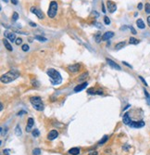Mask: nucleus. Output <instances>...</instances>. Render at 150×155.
I'll list each match as a JSON object with an SVG mask.
<instances>
[{
	"instance_id": "obj_1",
	"label": "nucleus",
	"mask_w": 150,
	"mask_h": 155,
	"mask_svg": "<svg viewBox=\"0 0 150 155\" xmlns=\"http://www.w3.org/2000/svg\"><path fill=\"white\" fill-rule=\"evenodd\" d=\"M48 77H49V80H50V82L55 85H59L61 84L62 82V77H61V75H60V73L57 70H55V69H48L47 72Z\"/></svg>"
},
{
	"instance_id": "obj_2",
	"label": "nucleus",
	"mask_w": 150,
	"mask_h": 155,
	"mask_svg": "<svg viewBox=\"0 0 150 155\" xmlns=\"http://www.w3.org/2000/svg\"><path fill=\"white\" fill-rule=\"evenodd\" d=\"M19 76H20V72L17 70H10L9 72H6L1 76V82L3 84H8L14 81L15 79H17Z\"/></svg>"
},
{
	"instance_id": "obj_3",
	"label": "nucleus",
	"mask_w": 150,
	"mask_h": 155,
	"mask_svg": "<svg viewBox=\"0 0 150 155\" xmlns=\"http://www.w3.org/2000/svg\"><path fill=\"white\" fill-rule=\"evenodd\" d=\"M30 102L36 111L41 112L44 110V104H43L42 99L40 97H32V98H30Z\"/></svg>"
},
{
	"instance_id": "obj_4",
	"label": "nucleus",
	"mask_w": 150,
	"mask_h": 155,
	"mask_svg": "<svg viewBox=\"0 0 150 155\" xmlns=\"http://www.w3.org/2000/svg\"><path fill=\"white\" fill-rule=\"evenodd\" d=\"M58 7H59V5H58L57 1H51L50 2V5H49V7H48L47 10V15L49 18L53 19L57 15Z\"/></svg>"
},
{
	"instance_id": "obj_5",
	"label": "nucleus",
	"mask_w": 150,
	"mask_h": 155,
	"mask_svg": "<svg viewBox=\"0 0 150 155\" xmlns=\"http://www.w3.org/2000/svg\"><path fill=\"white\" fill-rule=\"evenodd\" d=\"M30 11L32 13H33V14H35L36 16L38 17V19H40V20H42L44 19V14H43V12L40 10V9H38L37 7H32L30 8Z\"/></svg>"
},
{
	"instance_id": "obj_6",
	"label": "nucleus",
	"mask_w": 150,
	"mask_h": 155,
	"mask_svg": "<svg viewBox=\"0 0 150 155\" xmlns=\"http://www.w3.org/2000/svg\"><path fill=\"white\" fill-rule=\"evenodd\" d=\"M107 7H108V11L110 12V13H114V12L116 11V9H117L116 4H115L113 1H111V0H108V1H107Z\"/></svg>"
},
{
	"instance_id": "obj_7",
	"label": "nucleus",
	"mask_w": 150,
	"mask_h": 155,
	"mask_svg": "<svg viewBox=\"0 0 150 155\" xmlns=\"http://www.w3.org/2000/svg\"><path fill=\"white\" fill-rule=\"evenodd\" d=\"M58 137H59V132L57 130H51L47 135V138L49 140H54Z\"/></svg>"
},
{
	"instance_id": "obj_8",
	"label": "nucleus",
	"mask_w": 150,
	"mask_h": 155,
	"mask_svg": "<svg viewBox=\"0 0 150 155\" xmlns=\"http://www.w3.org/2000/svg\"><path fill=\"white\" fill-rule=\"evenodd\" d=\"M130 126L131 127H134V128H141L144 126V121H138V122H132L130 124Z\"/></svg>"
},
{
	"instance_id": "obj_9",
	"label": "nucleus",
	"mask_w": 150,
	"mask_h": 155,
	"mask_svg": "<svg viewBox=\"0 0 150 155\" xmlns=\"http://www.w3.org/2000/svg\"><path fill=\"white\" fill-rule=\"evenodd\" d=\"M106 60H107V62H108V64L111 68H113V69H116V70H118V71H120V66L118 65L116 62H114L112 60H110V59H106Z\"/></svg>"
},
{
	"instance_id": "obj_10",
	"label": "nucleus",
	"mask_w": 150,
	"mask_h": 155,
	"mask_svg": "<svg viewBox=\"0 0 150 155\" xmlns=\"http://www.w3.org/2000/svg\"><path fill=\"white\" fill-rule=\"evenodd\" d=\"M68 70H69L71 72H73V73H74V72H79V70H80V64L75 63V64H72V65L68 66Z\"/></svg>"
},
{
	"instance_id": "obj_11",
	"label": "nucleus",
	"mask_w": 150,
	"mask_h": 155,
	"mask_svg": "<svg viewBox=\"0 0 150 155\" xmlns=\"http://www.w3.org/2000/svg\"><path fill=\"white\" fill-rule=\"evenodd\" d=\"M114 36V33L113 32H107L105 33L102 36V40L103 41H107V40H109L110 38H112Z\"/></svg>"
},
{
	"instance_id": "obj_12",
	"label": "nucleus",
	"mask_w": 150,
	"mask_h": 155,
	"mask_svg": "<svg viewBox=\"0 0 150 155\" xmlns=\"http://www.w3.org/2000/svg\"><path fill=\"white\" fill-rule=\"evenodd\" d=\"M33 118H29L28 119V123H27V125H26V132H30L32 130V127L33 126Z\"/></svg>"
},
{
	"instance_id": "obj_13",
	"label": "nucleus",
	"mask_w": 150,
	"mask_h": 155,
	"mask_svg": "<svg viewBox=\"0 0 150 155\" xmlns=\"http://www.w3.org/2000/svg\"><path fill=\"white\" fill-rule=\"evenodd\" d=\"M88 85V84L86 83V82H84V83L81 84V85H77L75 88H74V91L75 92H80V91H82V90H84L86 86Z\"/></svg>"
},
{
	"instance_id": "obj_14",
	"label": "nucleus",
	"mask_w": 150,
	"mask_h": 155,
	"mask_svg": "<svg viewBox=\"0 0 150 155\" xmlns=\"http://www.w3.org/2000/svg\"><path fill=\"white\" fill-rule=\"evenodd\" d=\"M122 121H123V123H124V125H129L132 123V120H131L130 116H129V113H125L123 115Z\"/></svg>"
},
{
	"instance_id": "obj_15",
	"label": "nucleus",
	"mask_w": 150,
	"mask_h": 155,
	"mask_svg": "<svg viewBox=\"0 0 150 155\" xmlns=\"http://www.w3.org/2000/svg\"><path fill=\"white\" fill-rule=\"evenodd\" d=\"M10 40L11 42L15 41L16 40V35L14 34V33H8V32H5V34H4Z\"/></svg>"
},
{
	"instance_id": "obj_16",
	"label": "nucleus",
	"mask_w": 150,
	"mask_h": 155,
	"mask_svg": "<svg viewBox=\"0 0 150 155\" xmlns=\"http://www.w3.org/2000/svg\"><path fill=\"white\" fill-rule=\"evenodd\" d=\"M69 153L72 155H79L80 154V149L79 148H72L69 150Z\"/></svg>"
},
{
	"instance_id": "obj_17",
	"label": "nucleus",
	"mask_w": 150,
	"mask_h": 155,
	"mask_svg": "<svg viewBox=\"0 0 150 155\" xmlns=\"http://www.w3.org/2000/svg\"><path fill=\"white\" fill-rule=\"evenodd\" d=\"M136 25L138 26L139 29H144V27H145L143 20H141V19H138V20L136 21Z\"/></svg>"
},
{
	"instance_id": "obj_18",
	"label": "nucleus",
	"mask_w": 150,
	"mask_h": 155,
	"mask_svg": "<svg viewBox=\"0 0 150 155\" xmlns=\"http://www.w3.org/2000/svg\"><path fill=\"white\" fill-rule=\"evenodd\" d=\"M3 43H4L5 48H6L8 51H12V49H13V48H12V46L8 43V41H7V39H4V40H3Z\"/></svg>"
},
{
	"instance_id": "obj_19",
	"label": "nucleus",
	"mask_w": 150,
	"mask_h": 155,
	"mask_svg": "<svg viewBox=\"0 0 150 155\" xmlns=\"http://www.w3.org/2000/svg\"><path fill=\"white\" fill-rule=\"evenodd\" d=\"M124 46H125V42H120V43H118V44L115 46V49H116V50H120L121 48H123Z\"/></svg>"
},
{
	"instance_id": "obj_20",
	"label": "nucleus",
	"mask_w": 150,
	"mask_h": 155,
	"mask_svg": "<svg viewBox=\"0 0 150 155\" xmlns=\"http://www.w3.org/2000/svg\"><path fill=\"white\" fill-rule=\"evenodd\" d=\"M139 42L140 41L138 39H136L134 37H130V39H129V43L132 44V45H137V44H139Z\"/></svg>"
},
{
	"instance_id": "obj_21",
	"label": "nucleus",
	"mask_w": 150,
	"mask_h": 155,
	"mask_svg": "<svg viewBox=\"0 0 150 155\" xmlns=\"http://www.w3.org/2000/svg\"><path fill=\"white\" fill-rule=\"evenodd\" d=\"M15 134H16V136H18V137H20V136H21V129H20V125H17L16 126V128H15Z\"/></svg>"
},
{
	"instance_id": "obj_22",
	"label": "nucleus",
	"mask_w": 150,
	"mask_h": 155,
	"mask_svg": "<svg viewBox=\"0 0 150 155\" xmlns=\"http://www.w3.org/2000/svg\"><path fill=\"white\" fill-rule=\"evenodd\" d=\"M88 76V73L87 72H84V73H83V74H81L80 76L78 77V80H79V82H82V81H84L85 78Z\"/></svg>"
},
{
	"instance_id": "obj_23",
	"label": "nucleus",
	"mask_w": 150,
	"mask_h": 155,
	"mask_svg": "<svg viewBox=\"0 0 150 155\" xmlns=\"http://www.w3.org/2000/svg\"><path fill=\"white\" fill-rule=\"evenodd\" d=\"M34 38H35V39H37V40H39L40 42H46V41H47V39H46V37L41 36V35H35V36H34Z\"/></svg>"
},
{
	"instance_id": "obj_24",
	"label": "nucleus",
	"mask_w": 150,
	"mask_h": 155,
	"mask_svg": "<svg viewBox=\"0 0 150 155\" xmlns=\"http://www.w3.org/2000/svg\"><path fill=\"white\" fill-rule=\"evenodd\" d=\"M95 38H96V43H99V42L101 41V39H102V37H101V33H96V35H95Z\"/></svg>"
},
{
	"instance_id": "obj_25",
	"label": "nucleus",
	"mask_w": 150,
	"mask_h": 155,
	"mask_svg": "<svg viewBox=\"0 0 150 155\" xmlns=\"http://www.w3.org/2000/svg\"><path fill=\"white\" fill-rule=\"evenodd\" d=\"M144 96H145V98H146V101H147V104L150 105V95L149 93L146 91L145 89H144Z\"/></svg>"
},
{
	"instance_id": "obj_26",
	"label": "nucleus",
	"mask_w": 150,
	"mask_h": 155,
	"mask_svg": "<svg viewBox=\"0 0 150 155\" xmlns=\"http://www.w3.org/2000/svg\"><path fill=\"white\" fill-rule=\"evenodd\" d=\"M108 139V136H104L103 137V138L98 142V145H103V144H105L106 142H107V140Z\"/></svg>"
},
{
	"instance_id": "obj_27",
	"label": "nucleus",
	"mask_w": 150,
	"mask_h": 155,
	"mask_svg": "<svg viewBox=\"0 0 150 155\" xmlns=\"http://www.w3.org/2000/svg\"><path fill=\"white\" fill-rule=\"evenodd\" d=\"M32 135L34 137H39V135H40V132H39V130L38 129H34L33 131L32 132Z\"/></svg>"
},
{
	"instance_id": "obj_28",
	"label": "nucleus",
	"mask_w": 150,
	"mask_h": 155,
	"mask_svg": "<svg viewBox=\"0 0 150 155\" xmlns=\"http://www.w3.org/2000/svg\"><path fill=\"white\" fill-rule=\"evenodd\" d=\"M144 10L147 14H150V4L149 3H146L145 6H144Z\"/></svg>"
},
{
	"instance_id": "obj_29",
	"label": "nucleus",
	"mask_w": 150,
	"mask_h": 155,
	"mask_svg": "<svg viewBox=\"0 0 150 155\" xmlns=\"http://www.w3.org/2000/svg\"><path fill=\"white\" fill-rule=\"evenodd\" d=\"M18 19H19V14L17 12H14L13 15H12V21H17Z\"/></svg>"
},
{
	"instance_id": "obj_30",
	"label": "nucleus",
	"mask_w": 150,
	"mask_h": 155,
	"mask_svg": "<svg viewBox=\"0 0 150 155\" xmlns=\"http://www.w3.org/2000/svg\"><path fill=\"white\" fill-rule=\"evenodd\" d=\"M21 49L23 50L24 52H26V51H29L30 48H29V46H28L27 44H24V45H22V47H21Z\"/></svg>"
},
{
	"instance_id": "obj_31",
	"label": "nucleus",
	"mask_w": 150,
	"mask_h": 155,
	"mask_svg": "<svg viewBox=\"0 0 150 155\" xmlns=\"http://www.w3.org/2000/svg\"><path fill=\"white\" fill-rule=\"evenodd\" d=\"M41 153V149H34L33 150V155H39Z\"/></svg>"
},
{
	"instance_id": "obj_32",
	"label": "nucleus",
	"mask_w": 150,
	"mask_h": 155,
	"mask_svg": "<svg viewBox=\"0 0 150 155\" xmlns=\"http://www.w3.org/2000/svg\"><path fill=\"white\" fill-rule=\"evenodd\" d=\"M32 85H33V86H35V87H38V86L40 85L39 82H37L35 79H34V80H32Z\"/></svg>"
},
{
	"instance_id": "obj_33",
	"label": "nucleus",
	"mask_w": 150,
	"mask_h": 155,
	"mask_svg": "<svg viewBox=\"0 0 150 155\" xmlns=\"http://www.w3.org/2000/svg\"><path fill=\"white\" fill-rule=\"evenodd\" d=\"M87 93H88L89 95H94V94H96V92L94 90V88H89V89L87 90Z\"/></svg>"
},
{
	"instance_id": "obj_34",
	"label": "nucleus",
	"mask_w": 150,
	"mask_h": 155,
	"mask_svg": "<svg viewBox=\"0 0 150 155\" xmlns=\"http://www.w3.org/2000/svg\"><path fill=\"white\" fill-rule=\"evenodd\" d=\"M21 43H22V39H21V38H17L16 41H15V44H16L17 46H20Z\"/></svg>"
},
{
	"instance_id": "obj_35",
	"label": "nucleus",
	"mask_w": 150,
	"mask_h": 155,
	"mask_svg": "<svg viewBox=\"0 0 150 155\" xmlns=\"http://www.w3.org/2000/svg\"><path fill=\"white\" fill-rule=\"evenodd\" d=\"M104 21H105V24H107V25L110 24V20H109V18H108V17H107V16L104 18Z\"/></svg>"
},
{
	"instance_id": "obj_36",
	"label": "nucleus",
	"mask_w": 150,
	"mask_h": 155,
	"mask_svg": "<svg viewBox=\"0 0 150 155\" xmlns=\"http://www.w3.org/2000/svg\"><path fill=\"white\" fill-rule=\"evenodd\" d=\"M139 79H140V80H141V81H142V82L144 83V85H145V86H147V83L145 82V80H144V78L142 77V76H139Z\"/></svg>"
},
{
	"instance_id": "obj_37",
	"label": "nucleus",
	"mask_w": 150,
	"mask_h": 155,
	"mask_svg": "<svg viewBox=\"0 0 150 155\" xmlns=\"http://www.w3.org/2000/svg\"><path fill=\"white\" fill-rule=\"evenodd\" d=\"M129 28H130V30L132 31V34H133V35H136V31L134 30V28H133L132 26H130Z\"/></svg>"
},
{
	"instance_id": "obj_38",
	"label": "nucleus",
	"mask_w": 150,
	"mask_h": 155,
	"mask_svg": "<svg viewBox=\"0 0 150 155\" xmlns=\"http://www.w3.org/2000/svg\"><path fill=\"white\" fill-rule=\"evenodd\" d=\"M137 7H138V9H140V10H141V9L143 8V4H142V3H139L138 6H137Z\"/></svg>"
},
{
	"instance_id": "obj_39",
	"label": "nucleus",
	"mask_w": 150,
	"mask_h": 155,
	"mask_svg": "<svg viewBox=\"0 0 150 155\" xmlns=\"http://www.w3.org/2000/svg\"><path fill=\"white\" fill-rule=\"evenodd\" d=\"M95 25H96V27H98V28H102V25L99 22H95Z\"/></svg>"
},
{
	"instance_id": "obj_40",
	"label": "nucleus",
	"mask_w": 150,
	"mask_h": 155,
	"mask_svg": "<svg viewBox=\"0 0 150 155\" xmlns=\"http://www.w3.org/2000/svg\"><path fill=\"white\" fill-rule=\"evenodd\" d=\"M11 3L13 5H18V0H11Z\"/></svg>"
},
{
	"instance_id": "obj_41",
	"label": "nucleus",
	"mask_w": 150,
	"mask_h": 155,
	"mask_svg": "<svg viewBox=\"0 0 150 155\" xmlns=\"http://www.w3.org/2000/svg\"><path fill=\"white\" fill-rule=\"evenodd\" d=\"M89 155H98V153H97V151H91Z\"/></svg>"
},
{
	"instance_id": "obj_42",
	"label": "nucleus",
	"mask_w": 150,
	"mask_h": 155,
	"mask_svg": "<svg viewBox=\"0 0 150 155\" xmlns=\"http://www.w3.org/2000/svg\"><path fill=\"white\" fill-rule=\"evenodd\" d=\"M122 63H123V64H124V65H126V66H128V67H129V68H132V66L130 65V64H128V63H127L126 61H122Z\"/></svg>"
},
{
	"instance_id": "obj_43",
	"label": "nucleus",
	"mask_w": 150,
	"mask_h": 155,
	"mask_svg": "<svg viewBox=\"0 0 150 155\" xmlns=\"http://www.w3.org/2000/svg\"><path fill=\"white\" fill-rule=\"evenodd\" d=\"M29 24H30L32 27H36V23H34V22H32V21H31Z\"/></svg>"
},
{
	"instance_id": "obj_44",
	"label": "nucleus",
	"mask_w": 150,
	"mask_h": 155,
	"mask_svg": "<svg viewBox=\"0 0 150 155\" xmlns=\"http://www.w3.org/2000/svg\"><path fill=\"white\" fill-rule=\"evenodd\" d=\"M23 113H26V112H24V111H21V112H20L18 113V115L20 116V115H21V114H23Z\"/></svg>"
},
{
	"instance_id": "obj_45",
	"label": "nucleus",
	"mask_w": 150,
	"mask_h": 155,
	"mask_svg": "<svg viewBox=\"0 0 150 155\" xmlns=\"http://www.w3.org/2000/svg\"><path fill=\"white\" fill-rule=\"evenodd\" d=\"M147 23H148V25H149V27H150V16L147 17Z\"/></svg>"
},
{
	"instance_id": "obj_46",
	"label": "nucleus",
	"mask_w": 150,
	"mask_h": 155,
	"mask_svg": "<svg viewBox=\"0 0 150 155\" xmlns=\"http://www.w3.org/2000/svg\"><path fill=\"white\" fill-rule=\"evenodd\" d=\"M102 11L104 12V13H106V9H105V7H104V5H102Z\"/></svg>"
},
{
	"instance_id": "obj_47",
	"label": "nucleus",
	"mask_w": 150,
	"mask_h": 155,
	"mask_svg": "<svg viewBox=\"0 0 150 155\" xmlns=\"http://www.w3.org/2000/svg\"><path fill=\"white\" fill-rule=\"evenodd\" d=\"M0 110H1V111L3 110V104H2V103H1V108H0Z\"/></svg>"
},
{
	"instance_id": "obj_48",
	"label": "nucleus",
	"mask_w": 150,
	"mask_h": 155,
	"mask_svg": "<svg viewBox=\"0 0 150 155\" xmlns=\"http://www.w3.org/2000/svg\"><path fill=\"white\" fill-rule=\"evenodd\" d=\"M2 1H4L5 3H7V2H8V0H2Z\"/></svg>"
}]
</instances>
